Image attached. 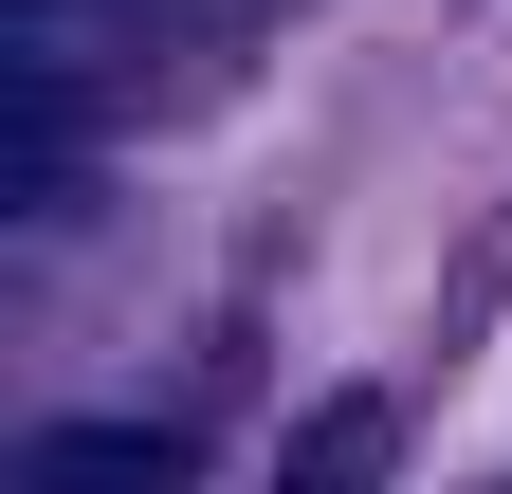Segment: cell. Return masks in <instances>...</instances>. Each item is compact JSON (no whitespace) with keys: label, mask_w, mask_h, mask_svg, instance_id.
<instances>
[{"label":"cell","mask_w":512,"mask_h":494,"mask_svg":"<svg viewBox=\"0 0 512 494\" xmlns=\"http://www.w3.org/2000/svg\"><path fill=\"white\" fill-rule=\"evenodd\" d=\"M384 458H403V403H384V385H348V403H311V421H293L275 494H384Z\"/></svg>","instance_id":"3957f363"},{"label":"cell","mask_w":512,"mask_h":494,"mask_svg":"<svg viewBox=\"0 0 512 494\" xmlns=\"http://www.w3.org/2000/svg\"><path fill=\"white\" fill-rule=\"evenodd\" d=\"M55 19H92V0H0V37H55Z\"/></svg>","instance_id":"277c9868"},{"label":"cell","mask_w":512,"mask_h":494,"mask_svg":"<svg viewBox=\"0 0 512 494\" xmlns=\"http://www.w3.org/2000/svg\"><path fill=\"white\" fill-rule=\"evenodd\" d=\"M37 494H202V458L165 421H55L37 440Z\"/></svg>","instance_id":"7a4b0ae2"},{"label":"cell","mask_w":512,"mask_h":494,"mask_svg":"<svg viewBox=\"0 0 512 494\" xmlns=\"http://www.w3.org/2000/svg\"><path fill=\"white\" fill-rule=\"evenodd\" d=\"M74 147H92L74 55H55V37H0V220H37L55 183H74Z\"/></svg>","instance_id":"6da1fadb"}]
</instances>
